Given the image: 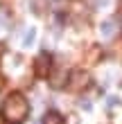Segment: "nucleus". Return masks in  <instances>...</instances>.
I'll return each instance as SVG.
<instances>
[{
	"label": "nucleus",
	"instance_id": "obj_1",
	"mask_svg": "<svg viewBox=\"0 0 122 124\" xmlns=\"http://www.w3.org/2000/svg\"><path fill=\"white\" fill-rule=\"evenodd\" d=\"M5 117L11 122H23L27 115V101L20 97V95H11L9 99L5 101Z\"/></svg>",
	"mask_w": 122,
	"mask_h": 124
},
{
	"label": "nucleus",
	"instance_id": "obj_2",
	"mask_svg": "<svg viewBox=\"0 0 122 124\" xmlns=\"http://www.w3.org/2000/svg\"><path fill=\"white\" fill-rule=\"evenodd\" d=\"M43 124H63V117L59 113H48L45 120H43Z\"/></svg>",
	"mask_w": 122,
	"mask_h": 124
},
{
	"label": "nucleus",
	"instance_id": "obj_3",
	"mask_svg": "<svg viewBox=\"0 0 122 124\" xmlns=\"http://www.w3.org/2000/svg\"><path fill=\"white\" fill-rule=\"evenodd\" d=\"M102 34L106 36V39L115 34V27H113V23H104V25H102Z\"/></svg>",
	"mask_w": 122,
	"mask_h": 124
},
{
	"label": "nucleus",
	"instance_id": "obj_4",
	"mask_svg": "<svg viewBox=\"0 0 122 124\" xmlns=\"http://www.w3.org/2000/svg\"><path fill=\"white\" fill-rule=\"evenodd\" d=\"M45 61H48V59H45V54H43L41 59L36 61V63H39V72H41V75H43V72H45V68H48V63H45Z\"/></svg>",
	"mask_w": 122,
	"mask_h": 124
},
{
	"label": "nucleus",
	"instance_id": "obj_5",
	"mask_svg": "<svg viewBox=\"0 0 122 124\" xmlns=\"http://www.w3.org/2000/svg\"><path fill=\"white\" fill-rule=\"evenodd\" d=\"M32 41H34V30H30V32L25 34V45H30Z\"/></svg>",
	"mask_w": 122,
	"mask_h": 124
},
{
	"label": "nucleus",
	"instance_id": "obj_6",
	"mask_svg": "<svg viewBox=\"0 0 122 124\" xmlns=\"http://www.w3.org/2000/svg\"><path fill=\"white\" fill-rule=\"evenodd\" d=\"M0 54H2V43H0Z\"/></svg>",
	"mask_w": 122,
	"mask_h": 124
}]
</instances>
